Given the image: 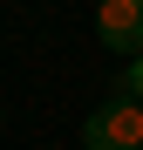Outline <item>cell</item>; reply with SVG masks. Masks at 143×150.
Wrapping results in <instances>:
<instances>
[{"mask_svg":"<svg viewBox=\"0 0 143 150\" xmlns=\"http://www.w3.org/2000/svg\"><path fill=\"white\" fill-rule=\"evenodd\" d=\"M95 41H102L109 55L136 62L143 55V0H102V7H95Z\"/></svg>","mask_w":143,"mask_h":150,"instance_id":"obj_2","label":"cell"},{"mask_svg":"<svg viewBox=\"0 0 143 150\" xmlns=\"http://www.w3.org/2000/svg\"><path fill=\"white\" fill-rule=\"evenodd\" d=\"M0 123H7V109H0Z\"/></svg>","mask_w":143,"mask_h":150,"instance_id":"obj_4","label":"cell"},{"mask_svg":"<svg viewBox=\"0 0 143 150\" xmlns=\"http://www.w3.org/2000/svg\"><path fill=\"white\" fill-rule=\"evenodd\" d=\"M82 150H143V103L109 89V103L82 116Z\"/></svg>","mask_w":143,"mask_h":150,"instance_id":"obj_1","label":"cell"},{"mask_svg":"<svg viewBox=\"0 0 143 150\" xmlns=\"http://www.w3.org/2000/svg\"><path fill=\"white\" fill-rule=\"evenodd\" d=\"M116 96L143 103V55H136V62H123V75H116Z\"/></svg>","mask_w":143,"mask_h":150,"instance_id":"obj_3","label":"cell"}]
</instances>
